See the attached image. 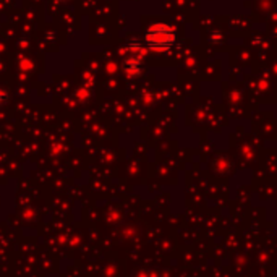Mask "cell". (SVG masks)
<instances>
[{
    "label": "cell",
    "mask_w": 277,
    "mask_h": 277,
    "mask_svg": "<svg viewBox=\"0 0 277 277\" xmlns=\"http://www.w3.org/2000/svg\"><path fill=\"white\" fill-rule=\"evenodd\" d=\"M123 71H125V75L128 78H138L141 75V71H143V64H141L139 57H130L125 60V64H123Z\"/></svg>",
    "instance_id": "obj_2"
},
{
    "label": "cell",
    "mask_w": 277,
    "mask_h": 277,
    "mask_svg": "<svg viewBox=\"0 0 277 277\" xmlns=\"http://www.w3.org/2000/svg\"><path fill=\"white\" fill-rule=\"evenodd\" d=\"M7 101H8V91L0 88V104H5Z\"/></svg>",
    "instance_id": "obj_3"
},
{
    "label": "cell",
    "mask_w": 277,
    "mask_h": 277,
    "mask_svg": "<svg viewBox=\"0 0 277 277\" xmlns=\"http://www.w3.org/2000/svg\"><path fill=\"white\" fill-rule=\"evenodd\" d=\"M177 41L175 29L167 23H152L144 31V44L154 52H165L174 47Z\"/></svg>",
    "instance_id": "obj_1"
}]
</instances>
